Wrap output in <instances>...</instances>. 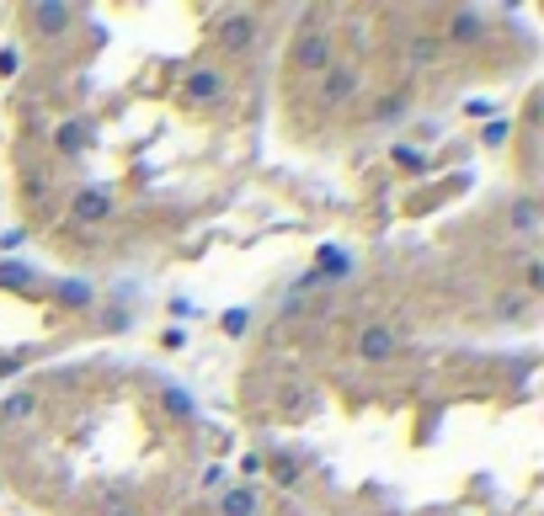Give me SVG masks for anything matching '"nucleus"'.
I'll use <instances>...</instances> for the list:
<instances>
[{"instance_id": "f257e3e1", "label": "nucleus", "mask_w": 544, "mask_h": 516, "mask_svg": "<svg viewBox=\"0 0 544 516\" xmlns=\"http://www.w3.org/2000/svg\"><path fill=\"white\" fill-rule=\"evenodd\" d=\"M384 351H390V330L384 325H368L363 330V357H384Z\"/></svg>"}]
</instances>
